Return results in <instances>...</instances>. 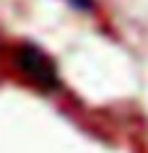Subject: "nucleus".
Instances as JSON below:
<instances>
[{
  "instance_id": "obj_1",
  "label": "nucleus",
  "mask_w": 148,
  "mask_h": 153,
  "mask_svg": "<svg viewBox=\"0 0 148 153\" xmlns=\"http://www.w3.org/2000/svg\"><path fill=\"white\" fill-rule=\"evenodd\" d=\"M18 68L34 83H39L42 88H49V91L57 88V73H55L52 60L42 49H36L34 44H24V47L18 49Z\"/></svg>"
},
{
  "instance_id": "obj_2",
  "label": "nucleus",
  "mask_w": 148,
  "mask_h": 153,
  "mask_svg": "<svg viewBox=\"0 0 148 153\" xmlns=\"http://www.w3.org/2000/svg\"><path fill=\"white\" fill-rule=\"evenodd\" d=\"M75 10H91L94 8V0H68Z\"/></svg>"
}]
</instances>
